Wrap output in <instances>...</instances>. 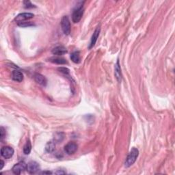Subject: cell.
<instances>
[{
	"mask_svg": "<svg viewBox=\"0 0 175 175\" xmlns=\"http://www.w3.org/2000/svg\"><path fill=\"white\" fill-rule=\"evenodd\" d=\"M138 155H139V151H138V148H133L131 150L129 155H128L126 161H125V167H126V168H129V167L131 166L135 162Z\"/></svg>",
	"mask_w": 175,
	"mask_h": 175,
	"instance_id": "cell-1",
	"label": "cell"
},
{
	"mask_svg": "<svg viewBox=\"0 0 175 175\" xmlns=\"http://www.w3.org/2000/svg\"><path fill=\"white\" fill-rule=\"evenodd\" d=\"M83 12H84V8H83V5L82 4L79 7H77L73 10L72 15V21L73 22L75 23H79L80 20L83 15Z\"/></svg>",
	"mask_w": 175,
	"mask_h": 175,
	"instance_id": "cell-2",
	"label": "cell"
},
{
	"mask_svg": "<svg viewBox=\"0 0 175 175\" xmlns=\"http://www.w3.org/2000/svg\"><path fill=\"white\" fill-rule=\"evenodd\" d=\"M62 30L65 35H69L70 33V23L69 17L64 16L61 20Z\"/></svg>",
	"mask_w": 175,
	"mask_h": 175,
	"instance_id": "cell-3",
	"label": "cell"
},
{
	"mask_svg": "<svg viewBox=\"0 0 175 175\" xmlns=\"http://www.w3.org/2000/svg\"><path fill=\"white\" fill-rule=\"evenodd\" d=\"M27 165L28 164H26L24 161H20V162L16 164L12 169L13 173L15 174H21L23 172L27 170Z\"/></svg>",
	"mask_w": 175,
	"mask_h": 175,
	"instance_id": "cell-4",
	"label": "cell"
},
{
	"mask_svg": "<svg viewBox=\"0 0 175 175\" xmlns=\"http://www.w3.org/2000/svg\"><path fill=\"white\" fill-rule=\"evenodd\" d=\"M14 153H15L14 149H13L12 147H8V146L2 147L1 149V155L6 159L11 158L13 155H14Z\"/></svg>",
	"mask_w": 175,
	"mask_h": 175,
	"instance_id": "cell-5",
	"label": "cell"
},
{
	"mask_svg": "<svg viewBox=\"0 0 175 175\" xmlns=\"http://www.w3.org/2000/svg\"><path fill=\"white\" fill-rule=\"evenodd\" d=\"M34 17V15L30 12H24V13H21V14L18 15L15 18V21L18 23H22L24 22L26 20H29Z\"/></svg>",
	"mask_w": 175,
	"mask_h": 175,
	"instance_id": "cell-6",
	"label": "cell"
},
{
	"mask_svg": "<svg viewBox=\"0 0 175 175\" xmlns=\"http://www.w3.org/2000/svg\"><path fill=\"white\" fill-rule=\"evenodd\" d=\"M78 146L75 142H70L64 147V151L68 155H73L77 151Z\"/></svg>",
	"mask_w": 175,
	"mask_h": 175,
	"instance_id": "cell-7",
	"label": "cell"
},
{
	"mask_svg": "<svg viewBox=\"0 0 175 175\" xmlns=\"http://www.w3.org/2000/svg\"><path fill=\"white\" fill-rule=\"evenodd\" d=\"M40 170V166L36 161H30L27 165V170L30 174H35Z\"/></svg>",
	"mask_w": 175,
	"mask_h": 175,
	"instance_id": "cell-8",
	"label": "cell"
},
{
	"mask_svg": "<svg viewBox=\"0 0 175 175\" xmlns=\"http://www.w3.org/2000/svg\"><path fill=\"white\" fill-rule=\"evenodd\" d=\"M100 32H101V28H99V27H98L97 28H96L95 32H94L92 36V38H91L89 49H92L93 47L95 45L96 41H97V39L99 38V34H100Z\"/></svg>",
	"mask_w": 175,
	"mask_h": 175,
	"instance_id": "cell-9",
	"label": "cell"
},
{
	"mask_svg": "<svg viewBox=\"0 0 175 175\" xmlns=\"http://www.w3.org/2000/svg\"><path fill=\"white\" fill-rule=\"evenodd\" d=\"M67 49L64 46H57L53 50H52V53L53 55H56L57 56H60L62 55H64L67 53Z\"/></svg>",
	"mask_w": 175,
	"mask_h": 175,
	"instance_id": "cell-10",
	"label": "cell"
},
{
	"mask_svg": "<svg viewBox=\"0 0 175 175\" xmlns=\"http://www.w3.org/2000/svg\"><path fill=\"white\" fill-rule=\"evenodd\" d=\"M34 78L36 82H37L38 84L43 86H46L47 83V81L45 77L40 73H36L34 76Z\"/></svg>",
	"mask_w": 175,
	"mask_h": 175,
	"instance_id": "cell-11",
	"label": "cell"
},
{
	"mask_svg": "<svg viewBox=\"0 0 175 175\" xmlns=\"http://www.w3.org/2000/svg\"><path fill=\"white\" fill-rule=\"evenodd\" d=\"M12 79L17 82H21L23 80V75L19 70H15L12 73Z\"/></svg>",
	"mask_w": 175,
	"mask_h": 175,
	"instance_id": "cell-12",
	"label": "cell"
},
{
	"mask_svg": "<svg viewBox=\"0 0 175 175\" xmlns=\"http://www.w3.org/2000/svg\"><path fill=\"white\" fill-rule=\"evenodd\" d=\"M115 77H116L117 81L118 82H121L122 81V73H121V69L120 66L119 60H118L116 65H115V72H114Z\"/></svg>",
	"mask_w": 175,
	"mask_h": 175,
	"instance_id": "cell-13",
	"label": "cell"
},
{
	"mask_svg": "<svg viewBox=\"0 0 175 175\" xmlns=\"http://www.w3.org/2000/svg\"><path fill=\"white\" fill-rule=\"evenodd\" d=\"M49 61L52 62V63L57 64H67V61L66 59L60 57H52L49 59Z\"/></svg>",
	"mask_w": 175,
	"mask_h": 175,
	"instance_id": "cell-14",
	"label": "cell"
},
{
	"mask_svg": "<svg viewBox=\"0 0 175 175\" xmlns=\"http://www.w3.org/2000/svg\"><path fill=\"white\" fill-rule=\"evenodd\" d=\"M70 59L71 60L74 62V63L78 64L80 62L81 57H80V53L79 51H75L73 53H72L70 55Z\"/></svg>",
	"mask_w": 175,
	"mask_h": 175,
	"instance_id": "cell-15",
	"label": "cell"
},
{
	"mask_svg": "<svg viewBox=\"0 0 175 175\" xmlns=\"http://www.w3.org/2000/svg\"><path fill=\"white\" fill-rule=\"evenodd\" d=\"M55 148H56V144H55L53 141H51V142H49L46 144L45 147V150L48 153H52L55 151Z\"/></svg>",
	"mask_w": 175,
	"mask_h": 175,
	"instance_id": "cell-16",
	"label": "cell"
},
{
	"mask_svg": "<svg viewBox=\"0 0 175 175\" xmlns=\"http://www.w3.org/2000/svg\"><path fill=\"white\" fill-rule=\"evenodd\" d=\"M31 151H32V144H31V142L30 140H28L27 142L23 147V153H24L25 155H29Z\"/></svg>",
	"mask_w": 175,
	"mask_h": 175,
	"instance_id": "cell-17",
	"label": "cell"
},
{
	"mask_svg": "<svg viewBox=\"0 0 175 175\" xmlns=\"http://www.w3.org/2000/svg\"><path fill=\"white\" fill-rule=\"evenodd\" d=\"M18 25L20 26V27L26 28V27H30V26L34 25V23H32L31 22H22V23H18Z\"/></svg>",
	"mask_w": 175,
	"mask_h": 175,
	"instance_id": "cell-18",
	"label": "cell"
},
{
	"mask_svg": "<svg viewBox=\"0 0 175 175\" xmlns=\"http://www.w3.org/2000/svg\"><path fill=\"white\" fill-rule=\"evenodd\" d=\"M0 134H1V142H3L4 139L6 137V130L4 129V128L3 127H1V129H0Z\"/></svg>",
	"mask_w": 175,
	"mask_h": 175,
	"instance_id": "cell-19",
	"label": "cell"
},
{
	"mask_svg": "<svg viewBox=\"0 0 175 175\" xmlns=\"http://www.w3.org/2000/svg\"><path fill=\"white\" fill-rule=\"evenodd\" d=\"M58 70L60 73H64L65 75H69V69H68L67 68H65V67L59 68Z\"/></svg>",
	"mask_w": 175,
	"mask_h": 175,
	"instance_id": "cell-20",
	"label": "cell"
},
{
	"mask_svg": "<svg viewBox=\"0 0 175 175\" xmlns=\"http://www.w3.org/2000/svg\"><path fill=\"white\" fill-rule=\"evenodd\" d=\"M23 4H24V6H25V8H33V7H34V5L32 4V3H31V2H29V1L24 2H23Z\"/></svg>",
	"mask_w": 175,
	"mask_h": 175,
	"instance_id": "cell-21",
	"label": "cell"
},
{
	"mask_svg": "<svg viewBox=\"0 0 175 175\" xmlns=\"http://www.w3.org/2000/svg\"><path fill=\"white\" fill-rule=\"evenodd\" d=\"M4 166V162L3 160H1V169L3 168V167Z\"/></svg>",
	"mask_w": 175,
	"mask_h": 175,
	"instance_id": "cell-22",
	"label": "cell"
},
{
	"mask_svg": "<svg viewBox=\"0 0 175 175\" xmlns=\"http://www.w3.org/2000/svg\"><path fill=\"white\" fill-rule=\"evenodd\" d=\"M42 174H51V172H49V171H45V172H42Z\"/></svg>",
	"mask_w": 175,
	"mask_h": 175,
	"instance_id": "cell-23",
	"label": "cell"
}]
</instances>
